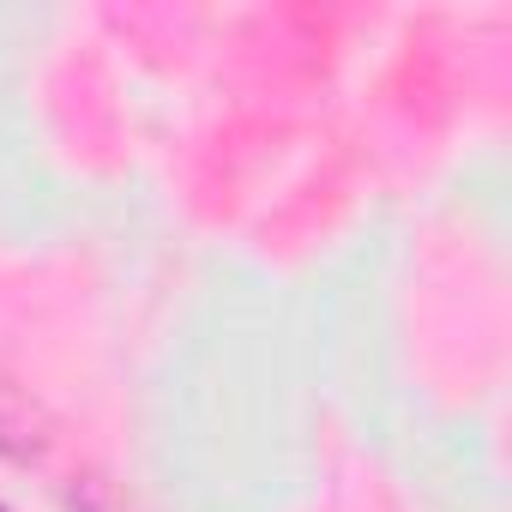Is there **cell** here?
Wrapping results in <instances>:
<instances>
[{
	"label": "cell",
	"instance_id": "1",
	"mask_svg": "<svg viewBox=\"0 0 512 512\" xmlns=\"http://www.w3.org/2000/svg\"><path fill=\"white\" fill-rule=\"evenodd\" d=\"M0 512H7V506H0Z\"/></svg>",
	"mask_w": 512,
	"mask_h": 512
}]
</instances>
